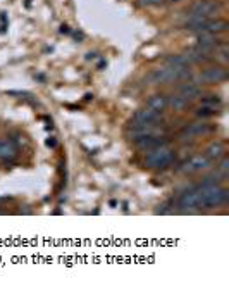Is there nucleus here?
Returning a JSON list of instances; mask_svg holds the SVG:
<instances>
[{"instance_id":"nucleus-14","label":"nucleus","mask_w":229,"mask_h":302,"mask_svg":"<svg viewBox=\"0 0 229 302\" xmlns=\"http://www.w3.org/2000/svg\"><path fill=\"white\" fill-rule=\"evenodd\" d=\"M135 144H136V147H138L140 151L150 152V151H154V149L160 147V145L167 144V140H165L164 136H160V135H150V136H145V138L138 140V142H135Z\"/></svg>"},{"instance_id":"nucleus-4","label":"nucleus","mask_w":229,"mask_h":302,"mask_svg":"<svg viewBox=\"0 0 229 302\" xmlns=\"http://www.w3.org/2000/svg\"><path fill=\"white\" fill-rule=\"evenodd\" d=\"M174 157H176V152H174L167 144H164V145H160V147L148 152L143 164H145V168H148V170H164V168L173 164Z\"/></svg>"},{"instance_id":"nucleus-20","label":"nucleus","mask_w":229,"mask_h":302,"mask_svg":"<svg viewBox=\"0 0 229 302\" xmlns=\"http://www.w3.org/2000/svg\"><path fill=\"white\" fill-rule=\"evenodd\" d=\"M219 109H221V107L209 106V104H200V106L195 107V111H193V113H195L198 117H209V116H214V114H217Z\"/></svg>"},{"instance_id":"nucleus-19","label":"nucleus","mask_w":229,"mask_h":302,"mask_svg":"<svg viewBox=\"0 0 229 302\" xmlns=\"http://www.w3.org/2000/svg\"><path fill=\"white\" fill-rule=\"evenodd\" d=\"M165 66H171V68H190L188 60L184 59L183 54H174V56L165 57Z\"/></svg>"},{"instance_id":"nucleus-9","label":"nucleus","mask_w":229,"mask_h":302,"mask_svg":"<svg viewBox=\"0 0 229 302\" xmlns=\"http://www.w3.org/2000/svg\"><path fill=\"white\" fill-rule=\"evenodd\" d=\"M214 130V125L207 123V121H195V123H190L181 130L179 136L183 138H193V136H202V135H209V133Z\"/></svg>"},{"instance_id":"nucleus-1","label":"nucleus","mask_w":229,"mask_h":302,"mask_svg":"<svg viewBox=\"0 0 229 302\" xmlns=\"http://www.w3.org/2000/svg\"><path fill=\"white\" fill-rule=\"evenodd\" d=\"M192 78V69L190 68H171V66H162L154 69L147 76V85H169L174 81H183V79Z\"/></svg>"},{"instance_id":"nucleus-18","label":"nucleus","mask_w":229,"mask_h":302,"mask_svg":"<svg viewBox=\"0 0 229 302\" xmlns=\"http://www.w3.org/2000/svg\"><path fill=\"white\" fill-rule=\"evenodd\" d=\"M190 104V100H186L184 97H181L179 94H173L167 97V107H171V109L174 111H183L186 109Z\"/></svg>"},{"instance_id":"nucleus-11","label":"nucleus","mask_w":229,"mask_h":302,"mask_svg":"<svg viewBox=\"0 0 229 302\" xmlns=\"http://www.w3.org/2000/svg\"><path fill=\"white\" fill-rule=\"evenodd\" d=\"M19 155V147L12 138H0V161L14 163Z\"/></svg>"},{"instance_id":"nucleus-12","label":"nucleus","mask_w":229,"mask_h":302,"mask_svg":"<svg viewBox=\"0 0 229 302\" xmlns=\"http://www.w3.org/2000/svg\"><path fill=\"white\" fill-rule=\"evenodd\" d=\"M198 197H200V190L196 187L186 190L184 193H181L179 200H177V206H179L183 211H192V209H198Z\"/></svg>"},{"instance_id":"nucleus-5","label":"nucleus","mask_w":229,"mask_h":302,"mask_svg":"<svg viewBox=\"0 0 229 302\" xmlns=\"http://www.w3.org/2000/svg\"><path fill=\"white\" fill-rule=\"evenodd\" d=\"M228 79V69L224 68L222 64L217 66H211V68H205L203 71H200L198 75L193 78V83L195 85H212V83H222Z\"/></svg>"},{"instance_id":"nucleus-8","label":"nucleus","mask_w":229,"mask_h":302,"mask_svg":"<svg viewBox=\"0 0 229 302\" xmlns=\"http://www.w3.org/2000/svg\"><path fill=\"white\" fill-rule=\"evenodd\" d=\"M211 166H212V161L211 159H207L205 155H193V157L190 159V161H186L177 171L184 174H193V173H200V171L209 170Z\"/></svg>"},{"instance_id":"nucleus-6","label":"nucleus","mask_w":229,"mask_h":302,"mask_svg":"<svg viewBox=\"0 0 229 302\" xmlns=\"http://www.w3.org/2000/svg\"><path fill=\"white\" fill-rule=\"evenodd\" d=\"M221 11V4L214 0H198L186 12V19H196V18H214V14Z\"/></svg>"},{"instance_id":"nucleus-7","label":"nucleus","mask_w":229,"mask_h":302,"mask_svg":"<svg viewBox=\"0 0 229 302\" xmlns=\"http://www.w3.org/2000/svg\"><path fill=\"white\" fill-rule=\"evenodd\" d=\"M162 119L160 111L150 109V107H143V109L136 111L135 116L131 119L129 126H145V125H157L159 121Z\"/></svg>"},{"instance_id":"nucleus-15","label":"nucleus","mask_w":229,"mask_h":302,"mask_svg":"<svg viewBox=\"0 0 229 302\" xmlns=\"http://www.w3.org/2000/svg\"><path fill=\"white\" fill-rule=\"evenodd\" d=\"M177 94L186 98V100H192V98L200 97V95H202V90H200L198 85H195L193 81H188V83H183L177 87Z\"/></svg>"},{"instance_id":"nucleus-10","label":"nucleus","mask_w":229,"mask_h":302,"mask_svg":"<svg viewBox=\"0 0 229 302\" xmlns=\"http://www.w3.org/2000/svg\"><path fill=\"white\" fill-rule=\"evenodd\" d=\"M222 40L219 38V35L214 33H196L195 37V47L198 49H203L207 52H214L219 45H222Z\"/></svg>"},{"instance_id":"nucleus-22","label":"nucleus","mask_w":229,"mask_h":302,"mask_svg":"<svg viewBox=\"0 0 229 302\" xmlns=\"http://www.w3.org/2000/svg\"><path fill=\"white\" fill-rule=\"evenodd\" d=\"M162 0H138L140 7H154V5H160Z\"/></svg>"},{"instance_id":"nucleus-3","label":"nucleus","mask_w":229,"mask_h":302,"mask_svg":"<svg viewBox=\"0 0 229 302\" xmlns=\"http://www.w3.org/2000/svg\"><path fill=\"white\" fill-rule=\"evenodd\" d=\"M198 189V187H196ZM200 197H198V209H212L224 206L229 199V190L222 189L219 185L205 187V189H198Z\"/></svg>"},{"instance_id":"nucleus-13","label":"nucleus","mask_w":229,"mask_h":302,"mask_svg":"<svg viewBox=\"0 0 229 302\" xmlns=\"http://www.w3.org/2000/svg\"><path fill=\"white\" fill-rule=\"evenodd\" d=\"M184 59L188 60V64H202V62H209L212 60V52H207L203 49H198V47H192V49L184 50L183 52Z\"/></svg>"},{"instance_id":"nucleus-21","label":"nucleus","mask_w":229,"mask_h":302,"mask_svg":"<svg viewBox=\"0 0 229 302\" xmlns=\"http://www.w3.org/2000/svg\"><path fill=\"white\" fill-rule=\"evenodd\" d=\"M219 161H221V163H219V166L215 168V170H217L219 173H222V174H228V171H229V159L224 155V157H221Z\"/></svg>"},{"instance_id":"nucleus-23","label":"nucleus","mask_w":229,"mask_h":302,"mask_svg":"<svg viewBox=\"0 0 229 302\" xmlns=\"http://www.w3.org/2000/svg\"><path fill=\"white\" fill-rule=\"evenodd\" d=\"M167 2H171V4H174V2H181V0H167Z\"/></svg>"},{"instance_id":"nucleus-17","label":"nucleus","mask_w":229,"mask_h":302,"mask_svg":"<svg viewBox=\"0 0 229 302\" xmlns=\"http://www.w3.org/2000/svg\"><path fill=\"white\" fill-rule=\"evenodd\" d=\"M147 107L164 113V111L167 109V95H164V94H155V95H152V97L147 100Z\"/></svg>"},{"instance_id":"nucleus-2","label":"nucleus","mask_w":229,"mask_h":302,"mask_svg":"<svg viewBox=\"0 0 229 302\" xmlns=\"http://www.w3.org/2000/svg\"><path fill=\"white\" fill-rule=\"evenodd\" d=\"M184 30L193 31V33H214L221 35L228 31L229 23L226 19H215V18H196V19H186L183 23Z\"/></svg>"},{"instance_id":"nucleus-16","label":"nucleus","mask_w":229,"mask_h":302,"mask_svg":"<svg viewBox=\"0 0 229 302\" xmlns=\"http://www.w3.org/2000/svg\"><path fill=\"white\" fill-rule=\"evenodd\" d=\"M224 155H226V147L222 142H214V144H211L205 149V157L211 159L212 163H214V161H219V159L224 157Z\"/></svg>"}]
</instances>
